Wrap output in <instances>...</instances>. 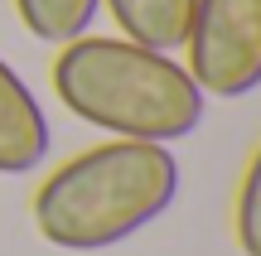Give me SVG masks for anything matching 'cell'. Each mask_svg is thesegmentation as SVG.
<instances>
[{
	"label": "cell",
	"mask_w": 261,
	"mask_h": 256,
	"mask_svg": "<svg viewBox=\"0 0 261 256\" xmlns=\"http://www.w3.org/2000/svg\"><path fill=\"white\" fill-rule=\"evenodd\" d=\"M54 92L83 126H97L112 140L174 145L208 116L203 87L174 53L107 34H83L58 48Z\"/></svg>",
	"instance_id": "obj_1"
},
{
	"label": "cell",
	"mask_w": 261,
	"mask_h": 256,
	"mask_svg": "<svg viewBox=\"0 0 261 256\" xmlns=\"http://www.w3.org/2000/svg\"><path fill=\"white\" fill-rule=\"evenodd\" d=\"M179 198V160L169 145L107 140L58 164L34 193V227L58 251L121 247Z\"/></svg>",
	"instance_id": "obj_2"
},
{
	"label": "cell",
	"mask_w": 261,
	"mask_h": 256,
	"mask_svg": "<svg viewBox=\"0 0 261 256\" xmlns=\"http://www.w3.org/2000/svg\"><path fill=\"white\" fill-rule=\"evenodd\" d=\"M189 77L203 97L237 102L261 87V0H194Z\"/></svg>",
	"instance_id": "obj_3"
},
{
	"label": "cell",
	"mask_w": 261,
	"mask_h": 256,
	"mask_svg": "<svg viewBox=\"0 0 261 256\" xmlns=\"http://www.w3.org/2000/svg\"><path fill=\"white\" fill-rule=\"evenodd\" d=\"M54 131L29 82L0 58V174H29L48 160Z\"/></svg>",
	"instance_id": "obj_4"
},
{
	"label": "cell",
	"mask_w": 261,
	"mask_h": 256,
	"mask_svg": "<svg viewBox=\"0 0 261 256\" xmlns=\"http://www.w3.org/2000/svg\"><path fill=\"white\" fill-rule=\"evenodd\" d=\"M112 10L121 39L130 44L174 53L189 39V19H194V0H102Z\"/></svg>",
	"instance_id": "obj_5"
},
{
	"label": "cell",
	"mask_w": 261,
	"mask_h": 256,
	"mask_svg": "<svg viewBox=\"0 0 261 256\" xmlns=\"http://www.w3.org/2000/svg\"><path fill=\"white\" fill-rule=\"evenodd\" d=\"M97 10H102V0H15L19 24H24L39 44H54V48L83 39L87 29H92Z\"/></svg>",
	"instance_id": "obj_6"
},
{
	"label": "cell",
	"mask_w": 261,
	"mask_h": 256,
	"mask_svg": "<svg viewBox=\"0 0 261 256\" xmlns=\"http://www.w3.org/2000/svg\"><path fill=\"white\" fill-rule=\"evenodd\" d=\"M232 227H237V247H242V256H261V145H256L252 164H247V174H242Z\"/></svg>",
	"instance_id": "obj_7"
}]
</instances>
